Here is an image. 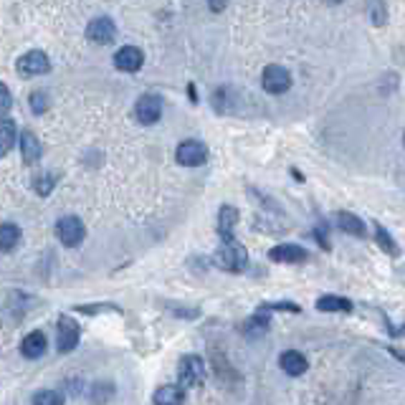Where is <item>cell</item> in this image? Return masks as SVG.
<instances>
[{
  "label": "cell",
  "instance_id": "cell-16",
  "mask_svg": "<svg viewBox=\"0 0 405 405\" xmlns=\"http://www.w3.org/2000/svg\"><path fill=\"white\" fill-rule=\"evenodd\" d=\"M155 405H182V390L177 385H163L155 393Z\"/></svg>",
  "mask_w": 405,
  "mask_h": 405
},
{
  "label": "cell",
  "instance_id": "cell-11",
  "mask_svg": "<svg viewBox=\"0 0 405 405\" xmlns=\"http://www.w3.org/2000/svg\"><path fill=\"white\" fill-rule=\"evenodd\" d=\"M278 365H281V370L291 377H299L307 372V357L297 350H286L284 355H281V360H278Z\"/></svg>",
  "mask_w": 405,
  "mask_h": 405
},
{
  "label": "cell",
  "instance_id": "cell-12",
  "mask_svg": "<svg viewBox=\"0 0 405 405\" xmlns=\"http://www.w3.org/2000/svg\"><path fill=\"white\" fill-rule=\"evenodd\" d=\"M271 261H278V264H299V261L307 259V251L294 243H284V246H276L271 248Z\"/></svg>",
  "mask_w": 405,
  "mask_h": 405
},
{
  "label": "cell",
  "instance_id": "cell-8",
  "mask_svg": "<svg viewBox=\"0 0 405 405\" xmlns=\"http://www.w3.org/2000/svg\"><path fill=\"white\" fill-rule=\"evenodd\" d=\"M79 345V324L71 317H61L59 319V352H71Z\"/></svg>",
  "mask_w": 405,
  "mask_h": 405
},
{
  "label": "cell",
  "instance_id": "cell-3",
  "mask_svg": "<svg viewBox=\"0 0 405 405\" xmlns=\"http://www.w3.org/2000/svg\"><path fill=\"white\" fill-rule=\"evenodd\" d=\"M261 86H264L269 94H284V91L291 86V76L284 66L271 64V66H266L264 74H261Z\"/></svg>",
  "mask_w": 405,
  "mask_h": 405
},
{
  "label": "cell",
  "instance_id": "cell-2",
  "mask_svg": "<svg viewBox=\"0 0 405 405\" xmlns=\"http://www.w3.org/2000/svg\"><path fill=\"white\" fill-rule=\"evenodd\" d=\"M84 223H81L76 216H66L61 218L59 223H56V236H59V241L64 243V246L74 248L79 246L81 241H84Z\"/></svg>",
  "mask_w": 405,
  "mask_h": 405
},
{
  "label": "cell",
  "instance_id": "cell-15",
  "mask_svg": "<svg viewBox=\"0 0 405 405\" xmlns=\"http://www.w3.org/2000/svg\"><path fill=\"white\" fill-rule=\"evenodd\" d=\"M238 221V211L233 206H223L221 208V218H218V230H221V236L223 241L233 238V225Z\"/></svg>",
  "mask_w": 405,
  "mask_h": 405
},
{
  "label": "cell",
  "instance_id": "cell-20",
  "mask_svg": "<svg viewBox=\"0 0 405 405\" xmlns=\"http://www.w3.org/2000/svg\"><path fill=\"white\" fill-rule=\"evenodd\" d=\"M317 309H319V312H350L352 304L347 302L345 297H332V294H329V297H322L319 302H317Z\"/></svg>",
  "mask_w": 405,
  "mask_h": 405
},
{
  "label": "cell",
  "instance_id": "cell-23",
  "mask_svg": "<svg viewBox=\"0 0 405 405\" xmlns=\"http://www.w3.org/2000/svg\"><path fill=\"white\" fill-rule=\"evenodd\" d=\"M13 99H11V91H8L6 84H0V117L8 115V109H11Z\"/></svg>",
  "mask_w": 405,
  "mask_h": 405
},
{
  "label": "cell",
  "instance_id": "cell-19",
  "mask_svg": "<svg viewBox=\"0 0 405 405\" xmlns=\"http://www.w3.org/2000/svg\"><path fill=\"white\" fill-rule=\"evenodd\" d=\"M337 223H339V228L352 233V236H365V223L357 216H352V213H339Z\"/></svg>",
  "mask_w": 405,
  "mask_h": 405
},
{
  "label": "cell",
  "instance_id": "cell-18",
  "mask_svg": "<svg viewBox=\"0 0 405 405\" xmlns=\"http://www.w3.org/2000/svg\"><path fill=\"white\" fill-rule=\"evenodd\" d=\"M16 145V124L11 119H0V158Z\"/></svg>",
  "mask_w": 405,
  "mask_h": 405
},
{
  "label": "cell",
  "instance_id": "cell-5",
  "mask_svg": "<svg viewBox=\"0 0 405 405\" xmlns=\"http://www.w3.org/2000/svg\"><path fill=\"white\" fill-rule=\"evenodd\" d=\"M49 69H51V61L43 51H28V54L18 59L20 76H41V74H46Z\"/></svg>",
  "mask_w": 405,
  "mask_h": 405
},
{
  "label": "cell",
  "instance_id": "cell-13",
  "mask_svg": "<svg viewBox=\"0 0 405 405\" xmlns=\"http://www.w3.org/2000/svg\"><path fill=\"white\" fill-rule=\"evenodd\" d=\"M20 352H23L28 360H36L46 352V337L43 332H30L28 337L23 339V345H20Z\"/></svg>",
  "mask_w": 405,
  "mask_h": 405
},
{
  "label": "cell",
  "instance_id": "cell-6",
  "mask_svg": "<svg viewBox=\"0 0 405 405\" xmlns=\"http://www.w3.org/2000/svg\"><path fill=\"white\" fill-rule=\"evenodd\" d=\"M134 115L142 124H155V122L163 117V99L155 97V94H145V97L137 99V107H134Z\"/></svg>",
  "mask_w": 405,
  "mask_h": 405
},
{
  "label": "cell",
  "instance_id": "cell-1",
  "mask_svg": "<svg viewBox=\"0 0 405 405\" xmlns=\"http://www.w3.org/2000/svg\"><path fill=\"white\" fill-rule=\"evenodd\" d=\"M216 264L221 269H225V271H243L246 269V248L241 246L238 241H233V238H228V241H223V246L216 251Z\"/></svg>",
  "mask_w": 405,
  "mask_h": 405
},
{
  "label": "cell",
  "instance_id": "cell-25",
  "mask_svg": "<svg viewBox=\"0 0 405 405\" xmlns=\"http://www.w3.org/2000/svg\"><path fill=\"white\" fill-rule=\"evenodd\" d=\"M51 185H54V177H46V180H36V190L41 195H49L51 193Z\"/></svg>",
  "mask_w": 405,
  "mask_h": 405
},
{
  "label": "cell",
  "instance_id": "cell-14",
  "mask_svg": "<svg viewBox=\"0 0 405 405\" xmlns=\"http://www.w3.org/2000/svg\"><path fill=\"white\" fill-rule=\"evenodd\" d=\"M20 155L25 163H36L41 158V142L33 132H20Z\"/></svg>",
  "mask_w": 405,
  "mask_h": 405
},
{
  "label": "cell",
  "instance_id": "cell-10",
  "mask_svg": "<svg viewBox=\"0 0 405 405\" xmlns=\"http://www.w3.org/2000/svg\"><path fill=\"white\" fill-rule=\"evenodd\" d=\"M115 64L119 71H137L142 66V51L137 46H122L119 51L115 54Z\"/></svg>",
  "mask_w": 405,
  "mask_h": 405
},
{
  "label": "cell",
  "instance_id": "cell-17",
  "mask_svg": "<svg viewBox=\"0 0 405 405\" xmlns=\"http://www.w3.org/2000/svg\"><path fill=\"white\" fill-rule=\"evenodd\" d=\"M20 241V230L18 225L3 223L0 225V251H13Z\"/></svg>",
  "mask_w": 405,
  "mask_h": 405
},
{
  "label": "cell",
  "instance_id": "cell-24",
  "mask_svg": "<svg viewBox=\"0 0 405 405\" xmlns=\"http://www.w3.org/2000/svg\"><path fill=\"white\" fill-rule=\"evenodd\" d=\"M377 241H380V246H382V248H387L390 254H395V251H398V248H395V243L390 241V236H387V233L380 228V225H377Z\"/></svg>",
  "mask_w": 405,
  "mask_h": 405
},
{
  "label": "cell",
  "instance_id": "cell-26",
  "mask_svg": "<svg viewBox=\"0 0 405 405\" xmlns=\"http://www.w3.org/2000/svg\"><path fill=\"white\" fill-rule=\"evenodd\" d=\"M208 6H211V11H216V13H221L225 6H228V0H206Z\"/></svg>",
  "mask_w": 405,
  "mask_h": 405
},
{
  "label": "cell",
  "instance_id": "cell-4",
  "mask_svg": "<svg viewBox=\"0 0 405 405\" xmlns=\"http://www.w3.org/2000/svg\"><path fill=\"white\" fill-rule=\"evenodd\" d=\"M206 158H208V150L203 142H198V139H185V142H180V147H177V152H175V160L180 165H185V168L203 165Z\"/></svg>",
  "mask_w": 405,
  "mask_h": 405
},
{
  "label": "cell",
  "instance_id": "cell-7",
  "mask_svg": "<svg viewBox=\"0 0 405 405\" xmlns=\"http://www.w3.org/2000/svg\"><path fill=\"white\" fill-rule=\"evenodd\" d=\"M206 377V368L198 355H185L180 360V380L182 385H200Z\"/></svg>",
  "mask_w": 405,
  "mask_h": 405
},
{
  "label": "cell",
  "instance_id": "cell-21",
  "mask_svg": "<svg viewBox=\"0 0 405 405\" xmlns=\"http://www.w3.org/2000/svg\"><path fill=\"white\" fill-rule=\"evenodd\" d=\"M33 405H64V398L56 390H41L33 398Z\"/></svg>",
  "mask_w": 405,
  "mask_h": 405
},
{
  "label": "cell",
  "instance_id": "cell-9",
  "mask_svg": "<svg viewBox=\"0 0 405 405\" xmlns=\"http://www.w3.org/2000/svg\"><path fill=\"white\" fill-rule=\"evenodd\" d=\"M115 23H112V18H94L89 23V28H86V36H89V41L94 43H109V41H115Z\"/></svg>",
  "mask_w": 405,
  "mask_h": 405
},
{
  "label": "cell",
  "instance_id": "cell-22",
  "mask_svg": "<svg viewBox=\"0 0 405 405\" xmlns=\"http://www.w3.org/2000/svg\"><path fill=\"white\" fill-rule=\"evenodd\" d=\"M30 107H33V112H36V115H41V112H46V109H49V97H46V94H41V91H33V94H30Z\"/></svg>",
  "mask_w": 405,
  "mask_h": 405
}]
</instances>
